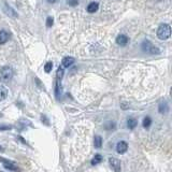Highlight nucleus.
Listing matches in <instances>:
<instances>
[{
	"instance_id": "nucleus-19",
	"label": "nucleus",
	"mask_w": 172,
	"mask_h": 172,
	"mask_svg": "<svg viewBox=\"0 0 172 172\" xmlns=\"http://www.w3.org/2000/svg\"><path fill=\"white\" fill-rule=\"evenodd\" d=\"M62 76H64V68L62 67H59L57 69V80H61Z\"/></svg>"
},
{
	"instance_id": "nucleus-1",
	"label": "nucleus",
	"mask_w": 172,
	"mask_h": 172,
	"mask_svg": "<svg viewBox=\"0 0 172 172\" xmlns=\"http://www.w3.org/2000/svg\"><path fill=\"white\" fill-rule=\"evenodd\" d=\"M141 48L144 53L146 54H151V55H158L160 54V50L157 47H155L153 43L149 40H144L141 44Z\"/></svg>"
},
{
	"instance_id": "nucleus-5",
	"label": "nucleus",
	"mask_w": 172,
	"mask_h": 172,
	"mask_svg": "<svg viewBox=\"0 0 172 172\" xmlns=\"http://www.w3.org/2000/svg\"><path fill=\"white\" fill-rule=\"evenodd\" d=\"M109 164H110L111 168L113 169L114 172H120V170H122V165H120V161L117 158H114V157L110 158L109 159Z\"/></svg>"
},
{
	"instance_id": "nucleus-14",
	"label": "nucleus",
	"mask_w": 172,
	"mask_h": 172,
	"mask_svg": "<svg viewBox=\"0 0 172 172\" xmlns=\"http://www.w3.org/2000/svg\"><path fill=\"white\" fill-rule=\"evenodd\" d=\"M8 89L7 87H4L3 85H0V101L4 100V99L8 97Z\"/></svg>"
},
{
	"instance_id": "nucleus-12",
	"label": "nucleus",
	"mask_w": 172,
	"mask_h": 172,
	"mask_svg": "<svg viewBox=\"0 0 172 172\" xmlns=\"http://www.w3.org/2000/svg\"><path fill=\"white\" fill-rule=\"evenodd\" d=\"M98 9H99V3L98 2H91V3L87 6V12L88 13H95V12L98 11Z\"/></svg>"
},
{
	"instance_id": "nucleus-20",
	"label": "nucleus",
	"mask_w": 172,
	"mask_h": 172,
	"mask_svg": "<svg viewBox=\"0 0 172 172\" xmlns=\"http://www.w3.org/2000/svg\"><path fill=\"white\" fill-rule=\"evenodd\" d=\"M115 123L114 122H109V123H106V130H113V129H115Z\"/></svg>"
},
{
	"instance_id": "nucleus-16",
	"label": "nucleus",
	"mask_w": 172,
	"mask_h": 172,
	"mask_svg": "<svg viewBox=\"0 0 172 172\" xmlns=\"http://www.w3.org/2000/svg\"><path fill=\"white\" fill-rule=\"evenodd\" d=\"M103 160V157H102V155H100V154H96L95 156H94V158L91 159V165H98V164H100L101 161Z\"/></svg>"
},
{
	"instance_id": "nucleus-26",
	"label": "nucleus",
	"mask_w": 172,
	"mask_h": 172,
	"mask_svg": "<svg viewBox=\"0 0 172 172\" xmlns=\"http://www.w3.org/2000/svg\"><path fill=\"white\" fill-rule=\"evenodd\" d=\"M0 172H3V171H0Z\"/></svg>"
},
{
	"instance_id": "nucleus-2",
	"label": "nucleus",
	"mask_w": 172,
	"mask_h": 172,
	"mask_svg": "<svg viewBox=\"0 0 172 172\" xmlns=\"http://www.w3.org/2000/svg\"><path fill=\"white\" fill-rule=\"evenodd\" d=\"M171 36V27L168 24H161L157 29V37L160 40H167Z\"/></svg>"
},
{
	"instance_id": "nucleus-9",
	"label": "nucleus",
	"mask_w": 172,
	"mask_h": 172,
	"mask_svg": "<svg viewBox=\"0 0 172 172\" xmlns=\"http://www.w3.org/2000/svg\"><path fill=\"white\" fill-rule=\"evenodd\" d=\"M10 39V33L7 30L2 29L0 30V44H4V43L8 42V40Z\"/></svg>"
},
{
	"instance_id": "nucleus-15",
	"label": "nucleus",
	"mask_w": 172,
	"mask_h": 172,
	"mask_svg": "<svg viewBox=\"0 0 172 172\" xmlns=\"http://www.w3.org/2000/svg\"><path fill=\"white\" fill-rule=\"evenodd\" d=\"M94 145H95L96 149H100L102 146V138L100 135H95V138H94Z\"/></svg>"
},
{
	"instance_id": "nucleus-6",
	"label": "nucleus",
	"mask_w": 172,
	"mask_h": 172,
	"mask_svg": "<svg viewBox=\"0 0 172 172\" xmlns=\"http://www.w3.org/2000/svg\"><path fill=\"white\" fill-rule=\"evenodd\" d=\"M128 151V143L126 141H120L116 144V152L118 154H125Z\"/></svg>"
},
{
	"instance_id": "nucleus-11",
	"label": "nucleus",
	"mask_w": 172,
	"mask_h": 172,
	"mask_svg": "<svg viewBox=\"0 0 172 172\" xmlns=\"http://www.w3.org/2000/svg\"><path fill=\"white\" fill-rule=\"evenodd\" d=\"M158 111L160 114H166V113L169 112V106H168V103H167V101H163V102L159 103Z\"/></svg>"
},
{
	"instance_id": "nucleus-8",
	"label": "nucleus",
	"mask_w": 172,
	"mask_h": 172,
	"mask_svg": "<svg viewBox=\"0 0 172 172\" xmlns=\"http://www.w3.org/2000/svg\"><path fill=\"white\" fill-rule=\"evenodd\" d=\"M74 61H76V59H74L73 57H71V56H67V57H65L64 59H62V61H61V67L64 68H69V67H71L72 65L74 64Z\"/></svg>"
},
{
	"instance_id": "nucleus-3",
	"label": "nucleus",
	"mask_w": 172,
	"mask_h": 172,
	"mask_svg": "<svg viewBox=\"0 0 172 172\" xmlns=\"http://www.w3.org/2000/svg\"><path fill=\"white\" fill-rule=\"evenodd\" d=\"M13 74H14L13 69L10 66H4L0 69V80L2 82H4V83L11 81L12 77H13Z\"/></svg>"
},
{
	"instance_id": "nucleus-10",
	"label": "nucleus",
	"mask_w": 172,
	"mask_h": 172,
	"mask_svg": "<svg viewBox=\"0 0 172 172\" xmlns=\"http://www.w3.org/2000/svg\"><path fill=\"white\" fill-rule=\"evenodd\" d=\"M3 10H4V12H6L8 15L10 16H12V17H17V13L15 12V10H13L11 8V7L9 6L7 2H4V6H3Z\"/></svg>"
},
{
	"instance_id": "nucleus-24",
	"label": "nucleus",
	"mask_w": 172,
	"mask_h": 172,
	"mask_svg": "<svg viewBox=\"0 0 172 172\" xmlns=\"http://www.w3.org/2000/svg\"><path fill=\"white\" fill-rule=\"evenodd\" d=\"M57 1H58V0H47V2H48V3H51V4H54V3H56Z\"/></svg>"
},
{
	"instance_id": "nucleus-7",
	"label": "nucleus",
	"mask_w": 172,
	"mask_h": 172,
	"mask_svg": "<svg viewBox=\"0 0 172 172\" xmlns=\"http://www.w3.org/2000/svg\"><path fill=\"white\" fill-rule=\"evenodd\" d=\"M128 42H129V38L126 35H124V33H120V35H118L117 38H116V43H117L120 47H126V45L128 44Z\"/></svg>"
},
{
	"instance_id": "nucleus-21",
	"label": "nucleus",
	"mask_w": 172,
	"mask_h": 172,
	"mask_svg": "<svg viewBox=\"0 0 172 172\" xmlns=\"http://www.w3.org/2000/svg\"><path fill=\"white\" fill-rule=\"evenodd\" d=\"M80 0H67V4L70 7H76L79 4Z\"/></svg>"
},
{
	"instance_id": "nucleus-13",
	"label": "nucleus",
	"mask_w": 172,
	"mask_h": 172,
	"mask_svg": "<svg viewBox=\"0 0 172 172\" xmlns=\"http://www.w3.org/2000/svg\"><path fill=\"white\" fill-rule=\"evenodd\" d=\"M138 125V120H135L134 117H130L127 120V127L129 128V129H135V127H137Z\"/></svg>"
},
{
	"instance_id": "nucleus-22",
	"label": "nucleus",
	"mask_w": 172,
	"mask_h": 172,
	"mask_svg": "<svg viewBox=\"0 0 172 172\" xmlns=\"http://www.w3.org/2000/svg\"><path fill=\"white\" fill-rule=\"evenodd\" d=\"M53 22H54V18H53L52 16H48V17L47 18V27H52Z\"/></svg>"
},
{
	"instance_id": "nucleus-4",
	"label": "nucleus",
	"mask_w": 172,
	"mask_h": 172,
	"mask_svg": "<svg viewBox=\"0 0 172 172\" xmlns=\"http://www.w3.org/2000/svg\"><path fill=\"white\" fill-rule=\"evenodd\" d=\"M0 161L3 163V167L6 169H8L10 171H14V172H18L19 171V168L15 165V163L11 160H8V159H4V158H0Z\"/></svg>"
},
{
	"instance_id": "nucleus-18",
	"label": "nucleus",
	"mask_w": 172,
	"mask_h": 172,
	"mask_svg": "<svg viewBox=\"0 0 172 172\" xmlns=\"http://www.w3.org/2000/svg\"><path fill=\"white\" fill-rule=\"evenodd\" d=\"M52 69H53V62L52 61L47 62L44 66V71L47 72V73H50V72L52 71Z\"/></svg>"
},
{
	"instance_id": "nucleus-25",
	"label": "nucleus",
	"mask_w": 172,
	"mask_h": 172,
	"mask_svg": "<svg viewBox=\"0 0 172 172\" xmlns=\"http://www.w3.org/2000/svg\"><path fill=\"white\" fill-rule=\"evenodd\" d=\"M3 151H4V149L1 146V145H0V152H1V153H2V152H3Z\"/></svg>"
},
{
	"instance_id": "nucleus-23",
	"label": "nucleus",
	"mask_w": 172,
	"mask_h": 172,
	"mask_svg": "<svg viewBox=\"0 0 172 172\" xmlns=\"http://www.w3.org/2000/svg\"><path fill=\"white\" fill-rule=\"evenodd\" d=\"M11 128V125H0V130H10Z\"/></svg>"
},
{
	"instance_id": "nucleus-17",
	"label": "nucleus",
	"mask_w": 172,
	"mask_h": 172,
	"mask_svg": "<svg viewBox=\"0 0 172 172\" xmlns=\"http://www.w3.org/2000/svg\"><path fill=\"white\" fill-rule=\"evenodd\" d=\"M142 125H143L144 128H150V126L152 125V118L150 117V116H146V117H144Z\"/></svg>"
}]
</instances>
